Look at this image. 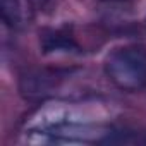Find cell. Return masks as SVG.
<instances>
[{
    "mask_svg": "<svg viewBox=\"0 0 146 146\" xmlns=\"http://www.w3.org/2000/svg\"><path fill=\"white\" fill-rule=\"evenodd\" d=\"M105 70L117 88L139 91L146 86V50L137 45L117 48L108 55Z\"/></svg>",
    "mask_w": 146,
    "mask_h": 146,
    "instance_id": "cell-1",
    "label": "cell"
},
{
    "mask_svg": "<svg viewBox=\"0 0 146 146\" xmlns=\"http://www.w3.org/2000/svg\"><path fill=\"white\" fill-rule=\"evenodd\" d=\"M4 23L12 29H24L33 23L35 7L31 0H0Z\"/></svg>",
    "mask_w": 146,
    "mask_h": 146,
    "instance_id": "cell-2",
    "label": "cell"
}]
</instances>
